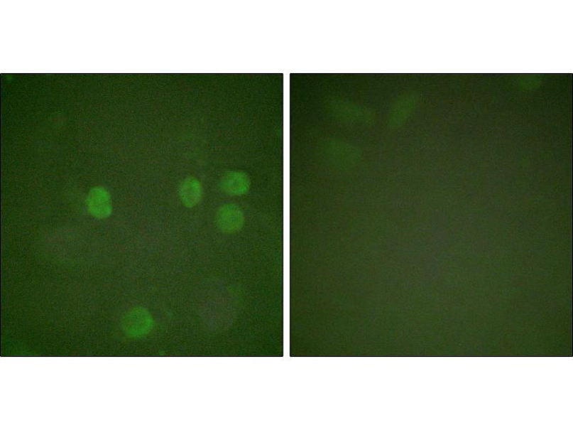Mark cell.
<instances>
[{"instance_id": "obj_1", "label": "cell", "mask_w": 573, "mask_h": 430, "mask_svg": "<svg viewBox=\"0 0 573 430\" xmlns=\"http://www.w3.org/2000/svg\"><path fill=\"white\" fill-rule=\"evenodd\" d=\"M244 216L241 209L234 204L222 206L216 215V224L224 233L233 234L239 232L244 225Z\"/></svg>"}, {"instance_id": "obj_2", "label": "cell", "mask_w": 573, "mask_h": 430, "mask_svg": "<svg viewBox=\"0 0 573 430\" xmlns=\"http://www.w3.org/2000/svg\"><path fill=\"white\" fill-rule=\"evenodd\" d=\"M251 187L248 174L242 171H228L219 182V188L227 195L241 196L247 194Z\"/></svg>"}, {"instance_id": "obj_3", "label": "cell", "mask_w": 573, "mask_h": 430, "mask_svg": "<svg viewBox=\"0 0 573 430\" xmlns=\"http://www.w3.org/2000/svg\"><path fill=\"white\" fill-rule=\"evenodd\" d=\"M88 208L90 213L99 219L110 216L112 205L110 194L103 188H95L89 193Z\"/></svg>"}, {"instance_id": "obj_4", "label": "cell", "mask_w": 573, "mask_h": 430, "mask_svg": "<svg viewBox=\"0 0 573 430\" xmlns=\"http://www.w3.org/2000/svg\"><path fill=\"white\" fill-rule=\"evenodd\" d=\"M202 187L198 180L188 178L180 186L179 195L182 203L189 208L197 205L202 198Z\"/></svg>"}]
</instances>
